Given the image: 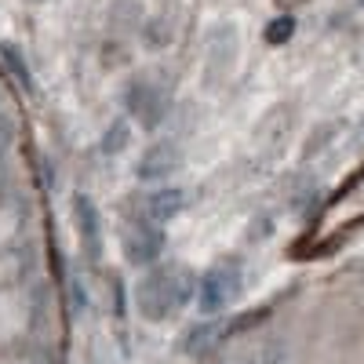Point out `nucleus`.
<instances>
[{
  "instance_id": "obj_1",
  "label": "nucleus",
  "mask_w": 364,
  "mask_h": 364,
  "mask_svg": "<svg viewBox=\"0 0 364 364\" xmlns=\"http://www.w3.org/2000/svg\"><path fill=\"white\" fill-rule=\"evenodd\" d=\"M197 295V277L186 266H154L135 288V306L146 321H164L178 314L182 306H190V299Z\"/></svg>"
},
{
  "instance_id": "obj_2",
  "label": "nucleus",
  "mask_w": 364,
  "mask_h": 364,
  "mask_svg": "<svg viewBox=\"0 0 364 364\" xmlns=\"http://www.w3.org/2000/svg\"><path fill=\"white\" fill-rule=\"evenodd\" d=\"M240 281H245V269H240V259H223L215 262L204 277L197 281V310L204 317L223 314L230 302L240 295Z\"/></svg>"
},
{
  "instance_id": "obj_3",
  "label": "nucleus",
  "mask_w": 364,
  "mask_h": 364,
  "mask_svg": "<svg viewBox=\"0 0 364 364\" xmlns=\"http://www.w3.org/2000/svg\"><path fill=\"white\" fill-rule=\"evenodd\" d=\"M124 255H128L132 266H154L164 255V230H161V223L135 219L124 230Z\"/></svg>"
},
{
  "instance_id": "obj_4",
  "label": "nucleus",
  "mask_w": 364,
  "mask_h": 364,
  "mask_svg": "<svg viewBox=\"0 0 364 364\" xmlns=\"http://www.w3.org/2000/svg\"><path fill=\"white\" fill-rule=\"evenodd\" d=\"M124 106H128V113L139 120L142 128H157L164 120V113H168V99H164V91L154 80H135L124 91Z\"/></svg>"
},
{
  "instance_id": "obj_5",
  "label": "nucleus",
  "mask_w": 364,
  "mask_h": 364,
  "mask_svg": "<svg viewBox=\"0 0 364 364\" xmlns=\"http://www.w3.org/2000/svg\"><path fill=\"white\" fill-rule=\"evenodd\" d=\"M73 219H77V240H80V255L87 262H99L102 259V215L95 200L87 193L73 197Z\"/></svg>"
},
{
  "instance_id": "obj_6",
  "label": "nucleus",
  "mask_w": 364,
  "mask_h": 364,
  "mask_svg": "<svg viewBox=\"0 0 364 364\" xmlns=\"http://www.w3.org/2000/svg\"><path fill=\"white\" fill-rule=\"evenodd\" d=\"M182 168V146L178 142H171V139H161V142H154L142 154V161H139V178L142 182H164L168 175H175Z\"/></svg>"
},
{
  "instance_id": "obj_7",
  "label": "nucleus",
  "mask_w": 364,
  "mask_h": 364,
  "mask_svg": "<svg viewBox=\"0 0 364 364\" xmlns=\"http://www.w3.org/2000/svg\"><path fill=\"white\" fill-rule=\"evenodd\" d=\"M182 204H186V193L182 190H154V193H142L139 200V219H149V223H168L175 219Z\"/></svg>"
},
{
  "instance_id": "obj_8",
  "label": "nucleus",
  "mask_w": 364,
  "mask_h": 364,
  "mask_svg": "<svg viewBox=\"0 0 364 364\" xmlns=\"http://www.w3.org/2000/svg\"><path fill=\"white\" fill-rule=\"evenodd\" d=\"M0 58H4V66L11 70V77L26 87V91H33V70H29V63H26V58H22V51L15 48V44H0Z\"/></svg>"
},
{
  "instance_id": "obj_9",
  "label": "nucleus",
  "mask_w": 364,
  "mask_h": 364,
  "mask_svg": "<svg viewBox=\"0 0 364 364\" xmlns=\"http://www.w3.org/2000/svg\"><path fill=\"white\" fill-rule=\"evenodd\" d=\"M219 336H226V328L197 324V328H190L186 336H182V350L186 353H204V350H211V339H219Z\"/></svg>"
},
{
  "instance_id": "obj_10",
  "label": "nucleus",
  "mask_w": 364,
  "mask_h": 364,
  "mask_svg": "<svg viewBox=\"0 0 364 364\" xmlns=\"http://www.w3.org/2000/svg\"><path fill=\"white\" fill-rule=\"evenodd\" d=\"M128 135H132L128 120H113V124H109V132L102 135V154H106V157H117L120 149L128 146Z\"/></svg>"
},
{
  "instance_id": "obj_11",
  "label": "nucleus",
  "mask_w": 364,
  "mask_h": 364,
  "mask_svg": "<svg viewBox=\"0 0 364 364\" xmlns=\"http://www.w3.org/2000/svg\"><path fill=\"white\" fill-rule=\"evenodd\" d=\"M291 33H295V18L284 15V18H273V26L266 29V41H269V44H281V41H288Z\"/></svg>"
},
{
  "instance_id": "obj_12",
  "label": "nucleus",
  "mask_w": 364,
  "mask_h": 364,
  "mask_svg": "<svg viewBox=\"0 0 364 364\" xmlns=\"http://www.w3.org/2000/svg\"><path fill=\"white\" fill-rule=\"evenodd\" d=\"M73 306H84V288H73Z\"/></svg>"
},
{
  "instance_id": "obj_13",
  "label": "nucleus",
  "mask_w": 364,
  "mask_h": 364,
  "mask_svg": "<svg viewBox=\"0 0 364 364\" xmlns=\"http://www.w3.org/2000/svg\"><path fill=\"white\" fill-rule=\"evenodd\" d=\"M302 0H277V8H299Z\"/></svg>"
},
{
  "instance_id": "obj_14",
  "label": "nucleus",
  "mask_w": 364,
  "mask_h": 364,
  "mask_svg": "<svg viewBox=\"0 0 364 364\" xmlns=\"http://www.w3.org/2000/svg\"><path fill=\"white\" fill-rule=\"evenodd\" d=\"M33 4H41V0H33Z\"/></svg>"
},
{
  "instance_id": "obj_15",
  "label": "nucleus",
  "mask_w": 364,
  "mask_h": 364,
  "mask_svg": "<svg viewBox=\"0 0 364 364\" xmlns=\"http://www.w3.org/2000/svg\"><path fill=\"white\" fill-rule=\"evenodd\" d=\"M360 4H364V0H360Z\"/></svg>"
}]
</instances>
